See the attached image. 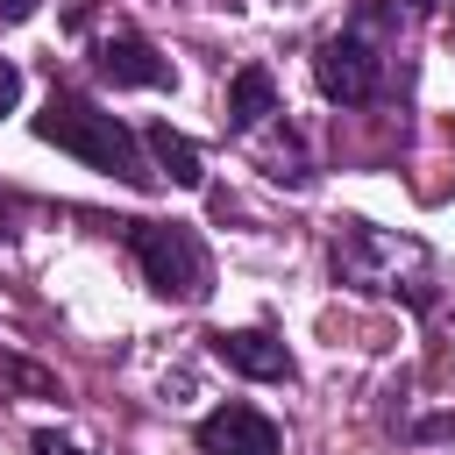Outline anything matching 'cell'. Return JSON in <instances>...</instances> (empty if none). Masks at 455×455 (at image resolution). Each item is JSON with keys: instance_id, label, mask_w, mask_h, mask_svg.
<instances>
[{"instance_id": "6da1fadb", "label": "cell", "mask_w": 455, "mask_h": 455, "mask_svg": "<svg viewBox=\"0 0 455 455\" xmlns=\"http://www.w3.org/2000/svg\"><path fill=\"white\" fill-rule=\"evenodd\" d=\"M327 270H334V284L370 291V299H405V306H427L434 299V256H427V242L391 235V228H370V220H348L334 235Z\"/></svg>"}, {"instance_id": "7a4b0ae2", "label": "cell", "mask_w": 455, "mask_h": 455, "mask_svg": "<svg viewBox=\"0 0 455 455\" xmlns=\"http://www.w3.org/2000/svg\"><path fill=\"white\" fill-rule=\"evenodd\" d=\"M36 135L57 142V149H71V156H85V164L107 171V178H128V185H149V178H156V171L142 164V135H135L128 121H114L107 107L78 100V92H57V100L36 114Z\"/></svg>"}, {"instance_id": "3957f363", "label": "cell", "mask_w": 455, "mask_h": 455, "mask_svg": "<svg viewBox=\"0 0 455 455\" xmlns=\"http://www.w3.org/2000/svg\"><path fill=\"white\" fill-rule=\"evenodd\" d=\"M128 249H135V263H142V277H149L156 299L199 306L213 291V263H206V249H199L192 228H178V220H128Z\"/></svg>"}, {"instance_id": "277c9868", "label": "cell", "mask_w": 455, "mask_h": 455, "mask_svg": "<svg viewBox=\"0 0 455 455\" xmlns=\"http://www.w3.org/2000/svg\"><path fill=\"white\" fill-rule=\"evenodd\" d=\"M313 78H320V92H327L334 107H363V100L377 92V78H384V57H377L370 21H355V28L327 36V43H320V57H313Z\"/></svg>"}, {"instance_id": "5b68a950", "label": "cell", "mask_w": 455, "mask_h": 455, "mask_svg": "<svg viewBox=\"0 0 455 455\" xmlns=\"http://www.w3.org/2000/svg\"><path fill=\"white\" fill-rule=\"evenodd\" d=\"M199 448L206 455H277V419L256 405H213L199 419Z\"/></svg>"}, {"instance_id": "8992f818", "label": "cell", "mask_w": 455, "mask_h": 455, "mask_svg": "<svg viewBox=\"0 0 455 455\" xmlns=\"http://www.w3.org/2000/svg\"><path fill=\"white\" fill-rule=\"evenodd\" d=\"M92 64H100V78H107V85H156V92H164V85H178L171 57H164L156 43H142V36H107Z\"/></svg>"}, {"instance_id": "52a82bcc", "label": "cell", "mask_w": 455, "mask_h": 455, "mask_svg": "<svg viewBox=\"0 0 455 455\" xmlns=\"http://www.w3.org/2000/svg\"><path fill=\"white\" fill-rule=\"evenodd\" d=\"M213 355L228 363V370H242V377H291V348L277 341V334H263V327H228V334H213Z\"/></svg>"}, {"instance_id": "ba28073f", "label": "cell", "mask_w": 455, "mask_h": 455, "mask_svg": "<svg viewBox=\"0 0 455 455\" xmlns=\"http://www.w3.org/2000/svg\"><path fill=\"white\" fill-rule=\"evenodd\" d=\"M270 114H277V78H270L263 64H242V71L228 78V128H235V135H256Z\"/></svg>"}, {"instance_id": "9c48e42d", "label": "cell", "mask_w": 455, "mask_h": 455, "mask_svg": "<svg viewBox=\"0 0 455 455\" xmlns=\"http://www.w3.org/2000/svg\"><path fill=\"white\" fill-rule=\"evenodd\" d=\"M142 149H149V156H156V171H164L171 185H185V192H192V185L206 178V171H199V149H192V142H185V135H178L171 121L142 128Z\"/></svg>"}, {"instance_id": "30bf717a", "label": "cell", "mask_w": 455, "mask_h": 455, "mask_svg": "<svg viewBox=\"0 0 455 455\" xmlns=\"http://www.w3.org/2000/svg\"><path fill=\"white\" fill-rule=\"evenodd\" d=\"M14 107H21V71L0 57V114H14Z\"/></svg>"}, {"instance_id": "8fae6325", "label": "cell", "mask_w": 455, "mask_h": 455, "mask_svg": "<svg viewBox=\"0 0 455 455\" xmlns=\"http://www.w3.org/2000/svg\"><path fill=\"white\" fill-rule=\"evenodd\" d=\"M36 455H85V448L64 441V434H36Z\"/></svg>"}, {"instance_id": "7c38bea8", "label": "cell", "mask_w": 455, "mask_h": 455, "mask_svg": "<svg viewBox=\"0 0 455 455\" xmlns=\"http://www.w3.org/2000/svg\"><path fill=\"white\" fill-rule=\"evenodd\" d=\"M36 7H43V0H0V21H28Z\"/></svg>"}, {"instance_id": "4fadbf2b", "label": "cell", "mask_w": 455, "mask_h": 455, "mask_svg": "<svg viewBox=\"0 0 455 455\" xmlns=\"http://www.w3.org/2000/svg\"><path fill=\"white\" fill-rule=\"evenodd\" d=\"M0 235H14V206L7 199H0Z\"/></svg>"}]
</instances>
